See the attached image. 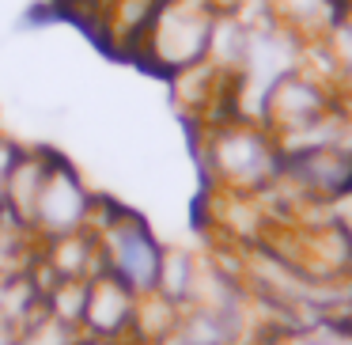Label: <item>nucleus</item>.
Returning <instances> with one entry per match:
<instances>
[{"mask_svg": "<svg viewBox=\"0 0 352 345\" xmlns=\"http://www.w3.org/2000/svg\"><path fill=\"white\" fill-rule=\"evenodd\" d=\"M19 152H23V145L8 133H0V205H4V190H8V178L19 163Z\"/></svg>", "mask_w": 352, "mask_h": 345, "instance_id": "9b49d317", "label": "nucleus"}, {"mask_svg": "<svg viewBox=\"0 0 352 345\" xmlns=\"http://www.w3.org/2000/svg\"><path fill=\"white\" fill-rule=\"evenodd\" d=\"M137 300H140L137 292L129 284H122L114 273H95L87 281V304H84L80 334L129 345L133 319H137Z\"/></svg>", "mask_w": 352, "mask_h": 345, "instance_id": "39448f33", "label": "nucleus"}, {"mask_svg": "<svg viewBox=\"0 0 352 345\" xmlns=\"http://www.w3.org/2000/svg\"><path fill=\"white\" fill-rule=\"evenodd\" d=\"M19 337H23V326L0 319V345H19Z\"/></svg>", "mask_w": 352, "mask_h": 345, "instance_id": "f8f14e48", "label": "nucleus"}, {"mask_svg": "<svg viewBox=\"0 0 352 345\" xmlns=\"http://www.w3.org/2000/svg\"><path fill=\"white\" fill-rule=\"evenodd\" d=\"M220 12L223 8L216 0H160L133 57L167 80L193 69L208 57V42H212Z\"/></svg>", "mask_w": 352, "mask_h": 345, "instance_id": "7ed1b4c3", "label": "nucleus"}, {"mask_svg": "<svg viewBox=\"0 0 352 345\" xmlns=\"http://www.w3.org/2000/svg\"><path fill=\"white\" fill-rule=\"evenodd\" d=\"M197 273H201V254L186 251V247H163L155 292L163 300H170L175 307H186L193 300V289H197Z\"/></svg>", "mask_w": 352, "mask_h": 345, "instance_id": "6e6552de", "label": "nucleus"}, {"mask_svg": "<svg viewBox=\"0 0 352 345\" xmlns=\"http://www.w3.org/2000/svg\"><path fill=\"white\" fill-rule=\"evenodd\" d=\"M155 345H190V342H182V337H178V334H175V330H170V334H167V337H163V342H155Z\"/></svg>", "mask_w": 352, "mask_h": 345, "instance_id": "4468645a", "label": "nucleus"}, {"mask_svg": "<svg viewBox=\"0 0 352 345\" xmlns=\"http://www.w3.org/2000/svg\"><path fill=\"white\" fill-rule=\"evenodd\" d=\"M87 231H91L95 243H99L102 269H107V273H114L122 284H129L137 296L155 292L163 243L155 239V231L148 228L144 216H137L133 209L95 194Z\"/></svg>", "mask_w": 352, "mask_h": 345, "instance_id": "f03ea898", "label": "nucleus"}, {"mask_svg": "<svg viewBox=\"0 0 352 345\" xmlns=\"http://www.w3.org/2000/svg\"><path fill=\"white\" fill-rule=\"evenodd\" d=\"M65 4H69V8H80V4H84V8H91V12L102 8V0H65Z\"/></svg>", "mask_w": 352, "mask_h": 345, "instance_id": "ddd939ff", "label": "nucleus"}, {"mask_svg": "<svg viewBox=\"0 0 352 345\" xmlns=\"http://www.w3.org/2000/svg\"><path fill=\"white\" fill-rule=\"evenodd\" d=\"M258 4L276 27H284L303 46L322 42L349 8V0H258Z\"/></svg>", "mask_w": 352, "mask_h": 345, "instance_id": "423d86ee", "label": "nucleus"}, {"mask_svg": "<svg viewBox=\"0 0 352 345\" xmlns=\"http://www.w3.org/2000/svg\"><path fill=\"white\" fill-rule=\"evenodd\" d=\"M258 345H352V319H326L296 330H276L258 337Z\"/></svg>", "mask_w": 352, "mask_h": 345, "instance_id": "1a4fd4ad", "label": "nucleus"}, {"mask_svg": "<svg viewBox=\"0 0 352 345\" xmlns=\"http://www.w3.org/2000/svg\"><path fill=\"white\" fill-rule=\"evenodd\" d=\"M91 205H95V190L57 152L54 163H50L46 182H42L38 205H34V228H31L34 239L46 243V239H61V236H72V231H87Z\"/></svg>", "mask_w": 352, "mask_h": 345, "instance_id": "20e7f679", "label": "nucleus"}, {"mask_svg": "<svg viewBox=\"0 0 352 345\" xmlns=\"http://www.w3.org/2000/svg\"><path fill=\"white\" fill-rule=\"evenodd\" d=\"M201 171L212 194H239L258 198L280 178V148L273 133L250 118H223L201 125Z\"/></svg>", "mask_w": 352, "mask_h": 345, "instance_id": "f257e3e1", "label": "nucleus"}, {"mask_svg": "<svg viewBox=\"0 0 352 345\" xmlns=\"http://www.w3.org/2000/svg\"><path fill=\"white\" fill-rule=\"evenodd\" d=\"M84 304H87V281H54L42 292V311L72 330H80V322H84Z\"/></svg>", "mask_w": 352, "mask_h": 345, "instance_id": "9d476101", "label": "nucleus"}, {"mask_svg": "<svg viewBox=\"0 0 352 345\" xmlns=\"http://www.w3.org/2000/svg\"><path fill=\"white\" fill-rule=\"evenodd\" d=\"M54 148L46 145H23L19 152V163L8 178V190H4V205L0 213H8L16 224H23L27 231L34 228V205H38V194H42V182L50 175V163H54Z\"/></svg>", "mask_w": 352, "mask_h": 345, "instance_id": "0eeeda50", "label": "nucleus"}]
</instances>
